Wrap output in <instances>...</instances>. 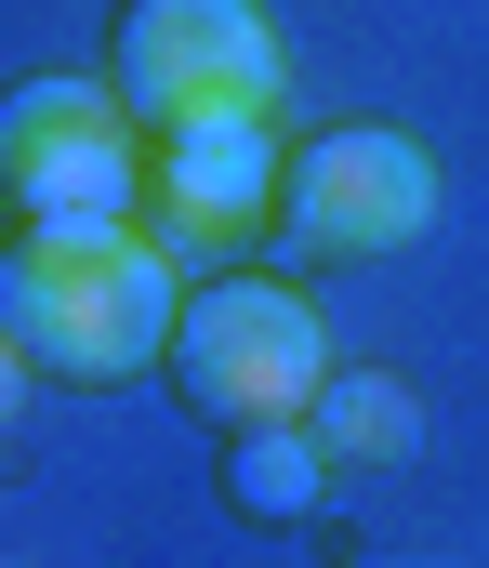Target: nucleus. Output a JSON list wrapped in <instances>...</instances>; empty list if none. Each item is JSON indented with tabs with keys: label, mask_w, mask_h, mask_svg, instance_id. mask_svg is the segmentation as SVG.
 Segmentation results:
<instances>
[{
	"label": "nucleus",
	"mask_w": 489,
	"mask_h": 568,
	"mask_svg": "<svg viewBox=\"0 0 489 568\" xmlns=\"http://www.w3.org/2000/svg\"><path fill=\"white\" fill-rule=\"evenodd\" d=\"M185 317L172 239L133 225H13L0 239V331L40 384H146Z\"/></svg>",
	"instance_id": "1"
},
{
	"label": "nucleus",
	"mask_w": 489,
	"mask_h": 568,
	"mask_svg": "<svg viewBox=\"0 0 489 568\" xmlns=\"http://www.w3.org/2000/svg\"><path fill=\"white\" fill-rule=\"evenodd\" d=\"M0 212L13 225H133L146 212V120L106 67L0 80Z\"/></svg>",
	"instance_id": "3"
},
{
	"label": "nucleus",
	"mask_w": 489,
	"mask_h": 568,
	"mask_svg": "<svg viewBox=\"0 0 489 568\" xmlns=\"http://www.w3.org/2000/svg\"><path fill=\"white\" fill-rule=\"evenodd\" d=\"M305 436L330 449V476H344V463H410V449H424V410H410L397 371H330L318 410H305Z\"/></svg>",
	"instance_id": "8"
},
{
	"label": "nucleus",
	"mask_w": 489,
	"mask_h": 568,
	"mask_svg": "<svg viewBox=\"0 0 489 568\" xmlns=\"http://www.w3.org/2000/svg\"><path fill=\"white\" fill-rule=\"evenodd\" d=\"M330 371H344V357H330L318 304H305L292 278H265V265H212V278H185V317H172L160 384H172L212 436L305 424Z\"/></svg>",
	"instance_id": "2"
},
{
	"label": "nucleus",
	"mask_w": 489,
	"mask_h": 568,
	"mask_svg": "<svg viewBox=\"0 0 489 568\" xmlns=\"http://www.w3.org/2000/svg\"><path fill=\"white\" fill-rule=\"evenodd\" d=\"M106 80L146 133L185 120H278L292 93V40L265 0H120L106 13Z\"/></svg>",
	"instance_id": "4"
},
{
	"label": "nucleus",
	"mask_w": 489,
	"mask_h": 568,
	"mask_svg": "<svg viewBox=\"0 0 489 568\" xmlns=\"http://www.w3.org/2000/svg\"><path fill=\"white\" fill-rule=\"evenodd\" d=\"M318 489H330V449H318L305 424L225 436V516H238V529H305V516H318Z\"/></svg>",
	"instance_id": "7"
},
{
	"label": "nucleus",
	"mask_w": 489,
	"mask_h": 568,
	"mask_svg": "<svg viewBox=\"0 0 489 568\" xmlns=\"http://www.w3.org/2000/svg\"><path fill=\"white\" fill-rule=\"evenodd\" d=\"M437 225V145L397 120H330L278 172V252L305 265H384Z\"/></svg>",
	"instance_id": "5"
},
{
	"label": "nucleus",
	"mask_w": 489,
	"mask_h": 568,
	"mask_svg": "<svg viewBox=\"0 0 489 568\" xmlns=\"http://www.w3.org/2000/svg\"><path fill=\"white\" fill-rule=\"evenodd\" d=\"M27 397H40V371H27V357H13V331H0V436H13V410H27Z\"/></svg>",
	"instance_id": "9"
},
{
	"label": "nucleus",
	"mask_w": 489,
	"mask_h": 568,
	"mask_svg": "<svg viewBox=\"0 0 489 568\" xmlns=\"http://www.w3.org/2000/svg\"><path fill=\"white\" fill-rule=\"evenodd\" d=\"M278 172H292L278 120H185V133H146V225H160V239H252V225H278Z\"/></svg>",
	"instance_id": "6"
}]
</instances>
